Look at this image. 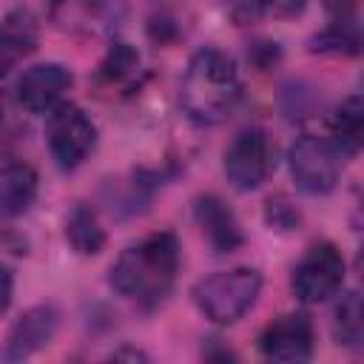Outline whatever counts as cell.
Wrapping results in <instances>:
<instances>
[{
    "label": "cell",
    "mask_w": 364,
    "mask_h": 364,
    "mask_svg": "<svg viewBox=\"0 0 364 364\" xmlns=\"http://www.w3.org/2000/svg\"><path fill=\"white\" fill-rule=\"evenodd\" d=\"M65 239H68L71 247H74L77 253H82V256H94V253L102 250L105 233H102V228H100V222H97V216H94L91 208L77 205V208L68 213V219H65Z\"/></svg>",
    "instance_id": "obj_16"
},
{
    "label": "cell",
    "mask_w": 364,
    "mask_h": 364,
    "mask_svg": "<svg viewBox=\"0 0 364 364\" xmlns=\"http://www.w3.org/2000/svg\"><path fill=\"white\" fill-rule=\"evenodd\" d=\"M330 128V142L341 156H353L364 151V97H347L338 102L327 119Z\"/></svg>",
    "instance_id": "obj_12"
},
{
    "label": "cell",
    "mask_w": 364,
    "mask_h": 364,
    "mask_svg": "<svg viewBox=\"0 0 364 364\" xmlns=\"http://www.w3.org/2000/svg\"><path fill=\"white\" fill-rule=\"evenodd\" d=\"M193 213H196V222H199L208 245L216 253H233L242 245L239 222H236L233 210L219 196H210V193L199 196L196 205H193Z\"/></svg>",
    "instance_id": "obj_11"
},
{
    "label": "cell",
    "mask_w": 364,
    "mask_h": 364,
    "mask_svg": "<svg viewBox=\"0 0 364 364\" xmlns=\"http://www.w3.org/2000/svg\"><path fill=\"white\" fill-rule=\"evenodd\" d=\"M3 282H6V290H3V310H9V304H11V270H9V267L3 270Z\"/></svg>",
    "instance_id": "obj_20"
},
{
    "label": "cell",
    "mask_w": 364,
    "mask_h": 364,
    "mask_svg": "<svg viewBox=\"0 0 364 364\" xmlns=\"http://www.w3.org/2000/svg\"><path fill=\"white\" fill-rule=\"evenodd\" d=\"M37 196V173L26 162H6L0 173V210L6 219L20 216Z\"/></svg>",
    "instance_id": "obj_13"
},
{
    "label": "cell",
    "mask_w": 364,
    "mask_h": 364,
    "mask_svg": "<svg viewBox=\"0 0 364 364\" xmlns=\"http://www.w3.org/2000/svg\"><path fill=\"white\" fill-rule=\"evenodd\" d=\"M46 142L51 151V159L63 171L80 168L88 154L97 145V128L88 119V114L71 102H60L54 111H48L46 122Z\"/></svg>",
    "instance_id": "obj_4"
},
{
    "label": "cell",
    "mask_w": 364,
    "mask_h": 364,
    "mask_svg": "<svg viewBox=\"0 0 364 364\" xmlns=\"http://www.w3.org/2000/svg\"><path fill=\"white\" fill-rule=\"evenodd\" d=\"M37 46V26L28 9H11L3 20V68L9 71L20 57Z\"/></svg>",
    "instance_id": "obj_15"
},
{
    "label": "cell",
    "mask_w": 364,
    "mask_h": 364,
    "mask_svg": "<svg viewBox=\"0 0 364 364\" xmlns=\"http://www.w3.org/2000/svg\"><path fill=\"white\" fill-rule=\"evenodd\" d=\"M358 88H361V97H364V74H361V82H358Z\"/></svg>",
    "instance_id": "obj_22"
},
{
    "label": "cell",
    "mask_w": 364,
    "mask_h": 364,
    "mask_svg": "<svg viewBox=\"0 0 364 364\" xmlns=\"http://www.w3.org/2000/svg\"><path fill=\"white\" fill-rule=\"evenodd\" d=\"M290 176L299 191L310 196H324L338 185L341 173V154L330 139L321 136H299L287 151Z\"/></svg>",
    "instance_id": "obj_5"
},
{
    "label": "cell",
    "mask_w": 364,
    "mask_h": 364,
    "mask_svg": "<svg viewBox=\"0 0 364 364\" xmlns=\"http://www.w3.org/2000/svg\"><path fill=\"white\" fill-rule=\"evenodd\" d=\"M316 48H321V51H338V54H355V51L364 48V31L353 20L341 17L321 37H316Z\"/></svg>",
    "instance_id": "obj_17"
},
{
    "label": "cell",
    "mask_w": 364,
    "mask_h": 364,
    "mask_svg": "<svg viewBox=\"0 0 364 364\" xmlns=\"http://www.w3.org/2000/svg\"><path fill=\"white\" fill-rule=\"evenodd\" d=\"M57 333V310L51 304H37L28 307L9 330L6 336V347H3V361L14 364L28 358L31 353H37L40 347H46Z\"/></svg>",
    "instance_id": "obj_10"
},
{
    "label": "cell",
    "mask_w": 364,
    "mask_h": 364,
    "mask_svg": "<svg viewBox=\"0 0 364 364\" xmlns=\"http://www.w3.org/2000/svg\"><path fill=\"white\" fill-rule=\"evenodd\" d=\"M136 65H139V57L134 54V48H128L125 43H117V46L108 51V57L102 60L100 74H102L108 82H119V80H125Z\"/></svg>",
    "instance_id": "obj_18"
},
{
    "label": "cell",
    "mask_w": 364,
    "mask_h": 364,
    "mask_svg": "<svg viewBox=\"0 0 364 364\" xmlns=\"http://www.w3.org/2000/svg\"><path fill=\"white\" fill-rule=\"evenodd\" d=\"M179 273V245L173 233H151L125 247L111 264V287L136 304L162 301Z\"/></svg>",
    "instance_id": "obj_1"
},
{
    "label": "cell",
    "mask_w": 364,
    "mask_h": 364,
    "mask_svg": "<svg viewBox=\"0 0 364 364\" xmlns=\"http://www.w3.org/2000/svg\"><path fill=\"white\" fill-rule=\"evenodd\" d=\"M273 168V148L262 128H242L225 148V176L236 191H256Z\"/></svg>",
    "instance_id": "obj_7"
},
{
    "label": "cell",
    "mask_w": 364,
    "mask_h": 364,
    "mask_svg": "<svg viewBox=\"0 0 364 364\" xmlns=\"http://www.w3.org/2000/svg\"><path fill=\"white\" fill-rule=\"evenodd\" d=\"M344 282V259L330 242H316L304 250L299 264L293 267V296L301 304H321L338 293Z\"/></svg>",
    "instance_id": "obj_6"
},
{
    "label": "cell",
    "mask_w": 364,
    "mask_h": 364,
    "mask_svg": "<svg viewBox=\"0 0 364 364\" xmlns=\"http://www.w3.org/2000/svg\"><path fill=\"white\" fill-rule=\"evenodd\" d=\"M262 293V273L256 267H230L216 270L193 284V304L199 313L219 324H236L259 299Z\"/></svg>",
    "instance_id": "obj_3"
},
{
    "label": "cell",
    "mask_w": 364,
    "mask_h": 364,
    "mask_svg": "<svg viewBox=\"0 0 364 364\" xmlns=\"http://www.w3.org/2000/svg\"><path fill=\"white\" fill-rule=\"evenodd\" d=\"M333 338L347 350H364V296L344 293L333 307Z\"/></svg>",
    "instance_id": "obj_14"
},
{
    "label": "cell",
    "mask_w": 364,
    "mask_h": 364,
    "mask_svg": "<svg viewBox=\"0 0 364 364\" xmlns=\"http://www.w3.org/2000/svg\"><path fill=\"white\" fill-rule=\"evenodd\" d=\"M71 88V74L60 63H37L20 71L14 82V100L28 114H48L60 105L63 94Z\"/></svg>",
    "instance_id": "obj_8"
},
{
    "label": "cell",
    "mask_w": 364,
    "mask_h": 364,
    "mask_svg": "<svg viewBox=\"0 0 364 364\" xmlns=\"http://www.w3.org/2000/svg\"><path fill=\"white\" fill-rule=\"evenodd\" d=\"M355 273H358V279H361V284H364V245H361L358 253H355Z\"/></svg>",
    "instance_id": "obj_21"
},
{
    "label": "cell",
    "mask_w": 364,
    "mask_h": 364,
    "mask_svg": "<svg viewBox=\"0 0 364 364\" xmlns=\"http://www.w3.org/2000/svg\"><path fill=\"white\" fill-rule=\"evenodd\" d=\"M259 350L270 361H307L313 355V324L304 313H284L273 318L262 336H259Z\"/></svg>",
    "instance_id": "obj_9"
},
{
    "label": "cell",
    "mask_w": 364,
    "mask_h": 364,
    "mask_svg": "<svg viewBox=\"0 0 364 364\" xmlns=\"http://www.w3.org/2000/svg\"><path fill=\"white\" fill-rule=\"evenodd\" d=\"M264 11L270 14H279V17H290V14H299L304 0H259Z\"/></svg>",
    "instance_id": "obj_19"
},
{
    "label": "cell",
    "mask_w": 364,
    "mask_h": 364,
    "mask_svg": "<svg viewBox=\"0 0 364 364\" xmlns=\"http://www.w3.org/2000/svg\"><path fill=\"white\" fill-rule=\"evenodd\" d=\"M242 82L236 63L219 48H199L182 74L179 105L185 117L196 125L222 122L239 102Z\"/></svg>",
    "instance_id": "obj_2"
}]
</instances>
